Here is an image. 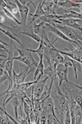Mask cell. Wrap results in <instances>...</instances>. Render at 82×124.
<instances>
[{
	"label": "cell",
	"mask_w": 82,
	"mask_h": 124,
	"mask_svg": "<svg viewBox=\"0 0 82 124\" xmlns=\"http://www.w3.org/2000/svg\"><path fill=\"white\" fill-rule=\"evenodd\" d=\"M8 79H9V75L7 73V71H5L4 75H2V76H0V86H2L3 83L5 81H8Z\"/></svg>",
	"instance_id": "83f0119b"
},
{
	"label": "cell",
	"mask_w": 82,
	"mask_h": 124,
	"mask_svg": "<svg viewBox=\"0 0 82 124\" xmlns=\"http://www.w3.org/2000/svg\"><path fill=\"white\" fill-rule=\"evenodd\" d=\"M49 78V76H47L45 79H39L36 84L33 85V96L34 99H39L41 96L42 93H43V90L46 87V84L47 80Z\"/></svg>",
	"instance_id": "ba28073f"
},
{
	"label": "cell",
	"mask_w": 82,
	"mask_h": 124,
	"mask_svg": "<svg viewBox=\"0 0 82 124\" xmlns=\"http://www.w3.org/2000/svg\"><path fill=\"white\" fill-rule=\"evenodd\" d=\"M5 45L6 46H9V45H7V44L5 43L3 41H0V51H2V52L5 51L6 53L8 52V49L6 48Z\"/></svg>",
	"instance_id": "f1b7e54d"
},
{
	"label": "cell",
	"mask_w": 82,
	"mask_h": 124,
	"mask_svg": "<svg viewBox=\"0 0 82 124\" xmlns=\"http://www.w3.org/2000/svg\"><path fill=\"white\" fill-rule=\"evenodd\" d=\"M28 69L29 68L27 66L25 70L24 71H21L19 72V74H17L16 71H15L14 70H13V82L16 83L17 84H21L22 83H24L26 77L28 76V75L34 71V69H31L30 71H28Z\"/></svg>",
	"instance_id": "9c48e42d"
},
{
	"label": "cell",
	"mask_w": 82,
	"mask_h": 124,
	"mask_svg": "<svg viewBox=\"0 0 82 124\" xmlns=\"http://www.w3.org/2000/svg\"><path fill=\"white\" fill-rule=\"evenodd\" d=\"M67 72H68V68H66L63 63H60L57 65V67L55 69V74H56V76L59 79V82H58L59 86H61L63 81H66L67 84H71L72 86H75L81 89V86H78L77 84L71 83L68 81V78H67Z\"/></svg>",
	"instance_id": "277c9868"
},
{
	"label": "cell",
	"mask_w": 82,
	"mask_h": 124,
	"mask_svg": "<svg viewBox=\"0 0 82 124\" xmlns=\"http://www.w3.org/2000/svg\"><path fill=\"white\" fill-rule=\"evenodd\" d=\"M44 49H45V45H44V41L43 40L41 39L40 42V46L37 50H32V49H28L27 48V50L28 51L32 52V53H36L37 55L39 56L40 60H43V52H44Z\"/></svg>",
	"instance_id": "ac0fdd59"
},
{
	"label": "cell",
	"mask_w": 82,
	"mask_h": 124,
	"mask_svg": "<svg viewBox=\"0 0 82 124\" xmlns=\"http://www.w3.org/2000/svg\"><path fill=\"white\" fill-rule=\"evenodd\" d=\"M21 34H22V35H25L28 36V37L33 39H34V41H36L37 42H39V43H40V41H41V39L39 37V36L37 35H36V34L34 32V31H33V26H32L31 29H28V30H23V31L20 32L19 35H21Z\"/></svg>",
	"instance_id": "e0dca14e"
},
{
	"label": "cell",
	"mask_w": 82,
	"mask_h": 124,
	"mask_svg": "<svg viewBox=\"0 0 82 124\" xmlns=\"http://www.w3.org/2000/svg\"><path fill=\"white\" fill-rule=\"evenodd\" d=\"M54 90L51 91V96L54 101L55 114H57L61 117V120H60L61 123H63L64 115L66 112L69 109V101L67 99V95L63 94L61 90V88H60V86L58 84V81L57 80L56 74L55 75L54 78Z\"/></svg>",
	"instance_id": "6da1fadb"
},
{
	"label": "cell",
	"mask_w": 82,
	"mask_h": 124,
	"mask_svg": "<svg viewBox=\"0 0 82 124\" xmlns=\"http://www.w3.org/2000/svg\"><path fill=\"white\" fill-rule=\"evenodd\" d=\"M5 17H2V16H0V23H2H2L5 21Z\"/></svg>",
	"instance_id": "1f68e13d"
},
{
	"label": "cell",
	"mask_w": 82,
	"mask_h": 124,
	"mask_svg": "<svg viewBox=\"0 0 82 124\" xmlns=\"http://www.w3.org/2000/svg\"><path fill=\"white\" fill-rule=\"evenodd\" d=\"M63 123H66V124H69V123H71V116H70L69 109L66 112V114H65V115H64Z\"/></svg>",
	"instance_id": "4316f807"
},
{
	"label": "cell",
	"mask_w": 82,
	"mask_h": 124,
	"mask_svg": "<svg viewBox=\"0 0 82 124\" xmlns=\"http://www.w3.org/2000/svg\"><path fill=\"white\" fill-rule=\"evenodd\" d=\"M15 50H17V52H19V56H13V60H18L21 62H23L24 64L27 65V66L28 68H30L33 65H35L36 67L37 66L38 63H37V62L34 59V57L32 54V52L28 51L27 49L25 50H20V49L17 48L16 46H15Z\"/></svg>",
	"instance_id": "3957f363"
},
{
	"label": "cell",
	"mask_w": 82,
	"mask_h": 124,
	"mask_svg": "<svg viewBox=\"0 0 82 124\" xmlns=\"http://www.w3.org/2000/svg\"><path fill=\"white\" fill-rule=\"evenodd\" d=\"M56 50L62 55H65L69 56L71 59L76 60L79 62H81V47L77 46L74 47L71 50H68V51H63V50H59L56 48Z\"/></svg>",
	"instance_id": "52a82bcc"
},
{
	"label": "cell",
	"mask_w": 82,
	"mask_h": 124,
	"mask_svg": "<svg viewBox=\"0 0 82 124\" xmlns=\"http://www.w3.org/2000/svg\"><path fill=\"white\" fill-rule=\"evenodd\" d=\"M57 5L62 8L71 10L72 8H78L81 10V3H76L71 0H66V1H57Z\"/></svg>",
	"instance_id": "5bb4252c"
},
{
	"label": "cell",
	"mask_w": 82,
	"mask_h": 124,
	"mask_svg": "<svg viewBox=\"0 0 82 124\" xmlns=\"http://www.w3.org/2000/svg\"><path fill=\"white\" fill-rule=\"evenodd\" d=\"M63 64L64 65V66L66 68L72 67V62H71V58H69V56H65V55H63Z\"/></svg>",
	"instance_id": "484cf974"
},
{
	"label": "cell",
	"mask_w": 82,
	"mask_h": 124,
	"mask_svg": "<svg viewBox=\"0 0 82 124\" xmlns=\"http://www.w3.org/2000/svg\"><path fill=\"white\" fill-rule=\"evenodd\" d=\"M71 62H72V68L74 69L75 71V77H76V79H78V72H81V62H79L76 60H74L72 59H71Z\"/></svg>",
	"instance_id": "44dd1931"
},
{
	"label": "cell",
	"mask_w": 82,
	"mask_h": 124,
	"mask_svg": "<svg viewBox=\"0 0 82 124\" xmlns=\"http://www.w3.org/2000/svg\"><path fill=\"white\" fill-rule=\"evenodd\" d=\"M57 5V1H46L43 0V10L46 12V14H54V9Z\"/></svg>",
	"instance_id": "4fadbf2b"
},
{
	"label": "cell",
	"mask_w": 82,
	"mask_h": 124,
	"mask_svg": "<svg viewBox=\"0 0 82 124\" xmlns=\"http://www.w3.org/2000/svg\"><path fill=\"white\" fill-rule=\"evenodd\" d=\"M54 105H55L54 104V101H53L52 97L51 96V95H50V96H46L43 100H41V108H42V110H45V111L51 113L52 114H53V116L55 117V119L58 121V123H61L60 120L57 118V115L55 114Z\"/></svg>",
	"instance_id": "8992f818"
},
{
	"label": "cell",
	"mask_w": 82,
	"mask_h": 124,
	"mask_svg": "<svg viewBox=\"0 0 82 124\" xmlns=\"http://www.w3.org/2000/svg\"><path fill=\"white\" fill-rule=\"evenodd\" d=\"M68 18H72V19H79L81 20L82 15L81 13H78L76 11H74L70 10V11L65 14L63 16H59V19H68Z\"/></svg>",
	"instance_id": "d6986e66"
},
{
	"label": "cell",
	"mask_w": 82,
	"mask_h": 124,
	"mask_svg": "<svg viewBox=\"0 0 82 124\" xmlns=\"http://www.w3.org/2000/svg\"><path fill=\"white\" fill-rule=\"evenodd\" d=\"M33 31L36 35H37L41 39V36L43 34V32L46 31V28H45V23L44 22H40V23H37V24L35 23L33 26Z\"/></svg>",
	"instance_id": "2e32d148"
},
{
	"label": "cell",
	"mask_w": 82,
	"mask_h": 124,
	"mask_svg": "<svg viewBox=\"0 0 82 124\" xmlns=\"http://www.w3.org/2000/svg\"><path fill=\"white\" fill-rule=\"evenodd\" d=\"M58 20L61 22V23L65 26L75 29L76 30H79L80 32L81 31V20L68 18V19H59Z\"/></svg>",
	"instance_id": "30bf717a"
},
{
	"label": "cell",
	"mask_w": 82,
	"mask_h": 124,
	"mask_svg": "<svg viewBox=\"0 0 82 124\" xmlns=\"http://www.w3.org/2000/svg\"><path fill=\"white\" fill-rule=\"evenodd\" d=\"M11 103L13 108V110H14V113H15V117H16L17 120L19 119V116H18V108L20 107V102L18 99V98L17 96H14L11 100Z\"/></svg>",
	"instance_id": "ffe728a7"
},
{
	"label": "cell",
	"mask_w": 82,
	"mask_h": 124,
	"mask_svg": "<svg viewBox=\"0 0 82 124\" xmlns=\"http://www.w3.org/2000/svg\"><path fill=\"white\" fill-rule=\"evenodd\" d=\"M55 26L59 31H61L67 38L69 39L70 40L78 42L81 46V33H78L76 30L61 23L60 21L58 23H55Z\"/></svg>",
	"instance_id": "7a4b0ae2"
},
{
	"label": "cell",
	"mask_w": 82,
	"mask_h": 124,
	"mask_svg": "<svg viewBox=\"0 0 82 124\" xmlns=\"http://www.w3.org/2000/svg\"><path fill=\"white\" fill-rule=\"evenodd\" d=\"M78 87H76V89L71 88L69 89L67 87H65V89L67 90V93H68L69 96H71L73 99V100L76 101L77 104L81 106V101H82V96H81V90L80 91L78 90ZM81 89V88H78Z\"/></svg>",
	"instance_id": "8fae6325"
},
{
	"label": "cell",
	"mask_w": 82,
	"mask_h": 124,
	"mask_svg": "<svg viewBox=\"0 0 82 124\" xmlns=\"http://www.w3.org/2000/svg\"><path fill=\"white\" fill-rule=\"evenodd\" d=\"M5 2L6 4L5 8L8 10L15 17H16V16L19 15V9H18V7L16 5V3L13 2L12 1H6V0H5Z\"/></svg>",
	"instance_id": "9a60e30c"
},
{
	"label": "cell",
	"mask_w": 82,
	"mask_h": 124,
	"mask_svg": "<svg viewBox=\"0 0 82 124\" xmlns=\"http://www.w3.org/2000/svg\"><path fill=\"white\" fill-rule=\"evenodd\" d=\"M23 108H24V112L26 115V120L28 122V123H30L29 114H30V111H31V105H29L25 100L23 102Z\"/></svg>",
	"instance_id": "cb8c5ba5"
},
{
	"label": "cell",
	"mask_w": 82,
	"mask_h": 124,
	"mask_svg": "<svg viewBox=\"0 0 82 124\" xmlns=\"http://www.w3.org/2000/svg\"><path fill=\"white\" fill-rule=\"evenodd\" d=\"M55 73V69L54 68L53 65H52L51 63L49 64L46 68H44L43 71V75H46L49 78L53 76Z\"/></svg>",
	"instance_id": "7402d4cb"
},
{
	"label": "cell",
	"mask_w": 82,
	"mask_h": 124,
	"mask_svg": "<svg viewBox=\"0 0 82 124\" xmlns=\"http://www.w3.org/2000/svg\"><path fill=\"white\" fill-rule=\"evenodd\" d=\"M0 56H2V57H5V58L6 57V58H7V56H5V55H3V54H0Z\"/></svg>",
	"instance_id": "d6a6232c"
},
{
	"label": "cell",
	"mask_w": 82,
	"mask_h": 124,
	"mask_svg": "<svg viewBox=\"0 0 82 124\" xmlns=\"http://www.w3.org/2000/svg\"><path fill=\"white\" fill-rule=\"evenodd\" d=\"M4 73H5V70L3 69V68H0V76L3 75Z\"/></svg>",
	"instance_id": "4dcf8cb0"
},
{
	"label": "cell",
	"mask_w": 82,
	"mask_h": 124,
	"mask_svg": "<svg viewBox=\"0 0 82 124\" xmlns=\"http://www.w3.org/2000/svg\"><path fill=\"white\" fill-rule=\"evenodd\" d=\"M43 69H44L43 60H40V62L38 63V65H37V69H36V71L34 73V80H36V78H37V75H38L39 74H43Z\"/></svg>",
	"instance_id": "603a6c76"
},
{
	"label": "cell",
	"mask_w": 82,
	"mask_h": 124,
	"mask_svg": "<svg viewBox=\"0 0 82 124\" xmlns=\"http://www.w3.org/2000/svg\"><path fill=\"white\" fill-rule=\"evenodd\" d=\"M4 116H5V114H2L1 115H0V123H6Z\"/></svg>",
	"instance_id": "f546056e"
},
{
	"label": "cell",
	"mask_w": 82,
	"mask_h": 124,
	"mask_svg": "<svg viewBox=\"0 0 82 124\" xmlns=\"http://www.w3.org/2000/svg\"><path fill=\"white\" fill-rule=\"evenodd\" d=\"M43 1H40L39 2V4L37 7V9H36V12L34 14H30V16L32 17L31 18V21H30V23H28V25H32V23L37 20L38 18H40V17L45 15V14H46V12H45L43 10Z\"/></svg>",
	"instance_id": "7c38bea8"
},
{
	"label": "cell",
	"mask_w": 82,
	"mask_h": 124,
	"mask_svg": "<svg viewBox=\"0 0 82 124\" xmlns=\"http://www.w3.org/2000/svg\"><path fill=\"white\" fill-rule=\"evenodd\" d=\"M14 2L16 3V5L18 7L19 12V15L21 17V21H20V24L19 25H21L22 26H27V24H26L27 17H28V14H29L28 5H30V3H32L35 7V5L33 3V1H30L27 5H25V2H24V3H21L19 1H18V0H15Z\"/></svg>",
	"instance_id": "5b68a950"
},
{
	"label": "cell",
	"mask_w": 82,
	"mask_h": 124,
	"mask_svg": "<svg viewBox=\"0 0 82 124\" xmlns=\"http://www.w3.org/2000/svg\"><path fill=\"white\" fill-rule=\"evenodd\" d=\"M0 14H2V12H1V11H0Z\"/></svg>",
	"instance_id": "836d02e7"
},
{
	"label": "cell",
	"mask_w": 82,
	"mask_h": 124,
	"mask_svg": "<svg viewBox=\"0 0 82 124\" xmlns=\"http://www.w3.org/2000/svg\"><path fill=\"white\" fill-rule=\"evenodd\" d=\"M2 8V10H3V12H4V14H5V16H7V17H9L10 19H12L13 20H14L18 25L20 24V21H19V20L17 19V17H15L8 10L6 9L5 8Z\"/></svg>",
	"instance_id": "d4e9b609"
}]
</instances>
